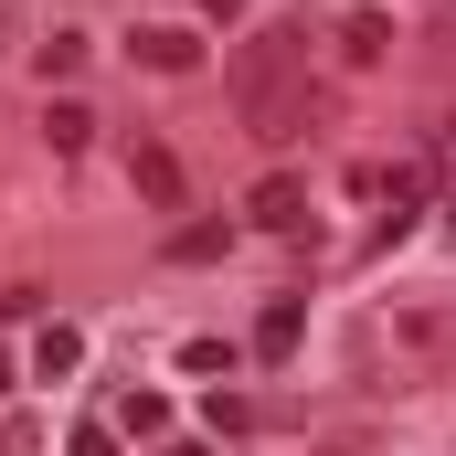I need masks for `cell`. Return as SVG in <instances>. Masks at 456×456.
<instances>
[{
    "instance_id": "1",
    "label": "cell",
    "mask_w": 456,
    "mask_h": 456,
    "mask_svg": "<svg viewBox=\"0 0 456 456\" xmlns=\"http://www.w3.org/2000/svg\"><path fill=\"white\" fill-rule=\"evenodd\" d=\"M233 117H244L265 149H297V138L319 127V64H308V43H297L287 21L244 32V53H233Z\"/></svg>"
},
{
    "instance_id": "2",
    "label": "cell",
    "mask_w": 456,
    "mask_h": 456,
    "mask_svg": "<svg viewBox=\"0 0 456 456\" xmlns=\"http://www.w3.org/2000/svg\"><path fill=\"white\" fill-rule=\"evenodd\" d=\"M382 340H393L403 371H425V382L456 371V319H446V308H425V297H414V308H393V319H382Z\"/></svg>"
},
{
    "instance_id": "3",
    "label": "cell",
    "mask_w": 456,
    "mask_h": 456,
    "mask_svg": "<svg viewBox=\"0 0 456 456\" xmlns=\"http://www.w3.org/2000/svg\"><path fill=\"white\" fill-rule=\"evenodd\" d=\"M244 224H255V233H287V244H308V191L276 170V181H255V191H244Z\"/></svg>"
},
{
    "instance_id": "4",
    "label": "cell",
    "mask_w": 456,
    "mask_h": 456,
    "mask_svg": "<svg viewBox=\"0 0 456 456\" xmlns=\"http://www.w3.org/2000/svg\"><path fill=\"white\" fill-rule=\"evenodd\" d=\"M127 64H149V75H191V64H202V32H181V21H138V32H127Z\"/></svg>"
},
{
    "instance_id": "5",
    "label": "cell",
    "mask_w": 456,
    "mask_h": 456,
    "mask_svg": "<svg viewBox=\"0 0 456 456\" xmlns=\"http://www.w3.org/2000/svg\"><path fill=\"white\" fill-rule=\"evenodd\" d=\"M127 181H138V191H149L159 213H170V202L191 191V170H181V149H170V138H138V149H127Z\"/></svg>"
},
{
    "instance_id": "6",
    "label": "cell",
    "mask_w": 456,
    "mask_h": 456,
    "mask_svg": "<svg viewBox=\"0 0 456 456\" xmlns=\"http://www.w3.org/2000/svg\"><path fill=\"white\" fill-rule=\"evenodd\" d=\"M350 191H361V202H382V213H414V202H425V170H414V159H382V170L361 159V170H350Z\"/></svg>"
},
{
    "instance_id": "7",
    "label": "cell",
    "mask_w": 456,
    "mask_h": 456,
    "mask_svg": "<svg viewBox=\"0 0 456 456\" xmlns=\"http://www.w3.org/2000/svg\"><path fill=\"white\" fill-rule=\"evenodd\" d=\"M330 43H340L350 64H382V53H393V11H340V32H330Z\"/></svg>"
},
{
    "instance_id": "8",
    "label": "cell",
    "mask_w": 456,
    "mask_h": 456,
    "mask_svg": "<svg viewBox=\"0 0 456 456\" xmlns=\"http://www.w3.org/2000/svg\"><path fill=\"white\" fill-rule=\"evenodd\" d=\"M297 340H308V308H297V297H265V308H255V350H265V361H287Z\"/></svg>"
},
{
    "instance_id": "9",
    "label": "cell",
    "mask_w": 456,
    "mask_h": 456,
    "mask_svg": "<svg viewBox=\"0 0 456 456\" xmlns=\"http://www.w3.org/2000/svg\"><path fill=\"white\" fill-rule=\"evenodd\" d=\"M287 414H297V403H287ZM287 414H276V403H244V393H213V403H202V425H224V436H265V425H287Z\"/></svg>"
},
{
    "instance_id": "10",
    "label": "cell",
    "mask_w": 456,
    "mask_h": 456,
    "mask_svg": "<svg viewBox=\"0 0 456 456\" xmlns=\"http://www.w3.org/2000/svg\"><path fill=\"white\" fill-rule=\"evenodd\" d=\"M224 255H233V224H213V213L170 233V265H224Z\"/></svg>"
},
{
    "instance_id": "11",
    "label": "cell",
    "mask_w": 456,
    "mask_h": 456,
    "mask_svg": "<svg viewBox=\"0 0 456 456\" xmlns=\"http://www.w3.org/2000/svg\"><path fill=\"white\" fill-rule=\"evenodd\" d=\"M75 361H86V340H75V330H43V340H32V371H43V382H64Z\"/></svg>"
},
{
    "instance_id": "12",
    "label": "cell",
    "mask_w": 456,
    "mask_h": 456,
    "mask_svg": "<svg viewBox=\"0 0 456 456\" xmlns=\"http://www.w3.org/2000/svg\"><path fill=\"white\" fill-rule=\"evenodd\" d=\"M159 425H170V393H127L117 403V436H159Z\"/></svg>"
},
{
    "instance_id": "13",
    "label": "cell",
    "mask_w": 456,
    "mask_h": 456,
    "mask_svg": "<svg viewBox=\"0 0 456 456\" xmlns=\"http://www.w3.org/2000/svg\"><path fill=\"white\" fill-rule=\"evenodd\" d=\"M32 75H53V86H64V75H86V32H53V43H43V64H32Z\"/></svg>"
},
{
    "instance_id": "14",
    "label": "cell",
    "mask_w": 456,
    "mask_h": 456,
    "mask_svg": "<svg viewBox=\"0 0 456 456\" xmlns=\"http://www.w3.org/2000/svg\"><path fill=\"white\" fill-rule=\"evenodd\" d=\"M43 138H53V149H86V138H96V117H86V107H53V117H43Z\"/></svg>"
},
{
    "instance_id": "15",
    "label": "cell",
    "mask_w": 456,
    "mask_h": 456,
    "mask_svg": "<svg viewBox=\"0 0 456 456\" xmlns=\"http://www.w3.org/2000/svg\"><path fill=\"white\" fill-rule=\"evenodd\" d=\"M75 456H117V425H107V414H86V425H75Z\"/></svg>"
},
{
    "instance_id": "16",
    "label": "cell",
    "mask_w": 456,
    "mask_h": 456,
    "mask_svg": "<svg viewBox=\"0 0 456 456\" xmlns=\"http://www.w3.org/2000/svg\"><path fill=\"white\" fill-rule=\"evenodd\" d=\"M191 11H202V21H233V0H191Z\"/></svg>"
},
{
    "instance_id": "17",
    "label": "cell",
    "mask_w": 456,
    "mask_h": 456,
    "mask_svg": "<svg viewBox=\"0 0 456 456\" xmlns=\"http://www.w3.org/2000/svg\"><path fill=\"white\" fill-rule=\"evenodd\" d=\"M446 149H456V127H446Z\"/></svg>"
},
{
    "instance_id": "18",
    "label": "cell",
    "mask_w": 456,
    "mask_h": 456,
    "mask_svg": "<svg viewBox=\"0 0 456 456\" xmlns=\"http://www.w3.org/2000/svg\"><path fill=\"white\" fill-rule=\"evenodd\" d=\"M0 382H11V371H0Z\"/></svg>"
}]
</instances>
